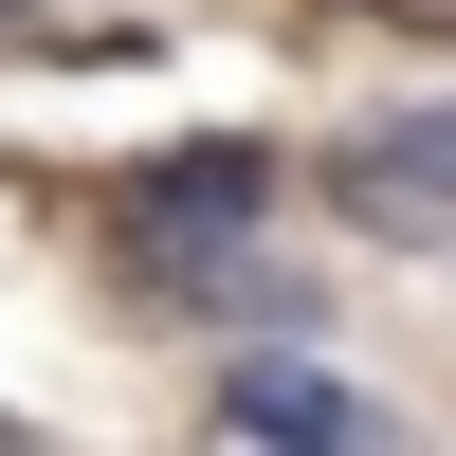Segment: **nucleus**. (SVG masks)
<instances>
[{
  "mask_svg": "<svg viewBox=\"0 0 456 456\" xmlns=\"http://www.w3.org/2000/svg\"><path fill=\"white\" fill-rule=\"evenodd\" d=\"M292 219H311L292 128H165L128 165H92V274L165 347H347V292Z\"/></svg>",
  "mask_w": 456,
  "mask_h": 456,
  "instance_id": "nucleus-1",
  "label": "nucleus"
},
{
  "mask_svg": "<svg viewBox=\"0 0 456 456\" xmlns=\"http://www.w3.org/2000/svg\"><path fill=\"white\" fill-rule=\"evenodd\" d=\"M201 456H420V420L347 347H201Z\"/></svg>",
  "mask_w": 456,
  "mask_h": 456,
  "instance_id": "nucleus-3",
  "label": "nucleus"
},
{
  "mask_svg": "<svg viewBox=\"0 0 456 456\" xmlns=\"http://www.w3.org/2000/svg\"><path fill=\"white\" fill-rule=\"evenodd\" d=\"M311 219L347 256H402V274H456V92H365L311 128Z\"/></svg>",
  "mask_w": 456,
  "mask_h": 456,
  "instance_id": "nucleus-2",
  "label": "nucleus"
},
{
  "mask_svg": "<svg viewBox=\"0 0 456 456\" xmlns=\"http://www.w3.org/2000/svg\"><path fill=\"white\" fill-rule=\"evenodd\" d=\"M365 37H402V55H456V0H347Z\"/></svg>",
  "mask_w": 456,
  "mask_h": 456,
  "instance_id": "nucleus-5",
  "label": "nucleus"
},
{
  "mask_svg": "<svg viewBox=\"0 0 456 456\" xmlns=\"http://www.w3.org/2000/svg\"><path fill=\"white\" fill-rule=\"evenodd\" d=\"M0 456H55V438H37V420H19V402H0Z\"/></svg>",
  "mask_w": 456,
  "mask_h": 456,
  "instance_id": "nucleus-6",
  "label": "nucleus"
},
{
  "mask_svg": "<svg viewBox=\"0 0 456 456\" xmlns=\"http://www.w3.org/2000/svg\"><path fill=\"white\" fill-rule=\"evenodd\" d=\"M146 55V19H92V0H0V73H110Z\"/></svg>",
  "mask_w": 456,
  "mask_h": 456,
  "instance_id": "nucleus-4",
  "label": "nucleus"
}]
</instances>
